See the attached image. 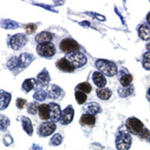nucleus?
Returning <instances> with one entry per match:
<instances>
[{"mask_svg": "<svg viewBox=\"0 0 150 150\" xmlns=\"http://www.w3.org/2000/svg\"><path fill=\"white\" fill-rule=\"evenodd\" d=\"M116 147L118 150H128L132 145V137L129 133L120 131L117 133L115 140Z\"/></svg>", "mask_w": 150, "mask_h": 150, "instance_id": "obj_2", "label": "nucleus"}, {"mask_svg": "<svg viewBox=\"0 0 150 150\" xmlns=\"http://www.w3.org/2000/svg\"><path fill=\"white\" fill-rule=\"evenodd\" d=\"M138 136H139L140 138H142V139H149V137H150V132L148 131L146 128H144V129H143V131L138 134Z\"/></svg>", "mask_w": 150, "mask_h": 150, "instance_id": "obj_37", "label": "nucleus"}, {"mask_svg": "<svg viewBox=\"0 0 150 150\" xmlns=\"http://www.w3.org/2000/svg\"><path fill=\"white\" fill-rule=\"evenodd\" d=\"M37 53L42 57L50 58L55 54V47L52 43L39 44L37 47Z\"/></svg>", "mask_w": 150, "mask_h": 150, "instance_id": "obj_6", "label": "nucleus"}, {"mask_svg": "<svg viewBox=\"0 0 150 150\" xmlns=\"http://www.w3.org/2000/svg\"><path fill=\"white\" fill-rule=\"evenodd\" d=\"M46 96H47V94H46V92H45L44 90L39 89L34 93L33 98L35 100H37V101H43L45 98H46Z\"/></svg>", "mask_w": 150, "mask_h": 150, "instance_id": "obj_31", "label": "nucleus"}, {"mask_svg": "<svg viewBox=\"0 0 150 150\" xmlns=\"http://www.w3.org/2000/svg\"><path fill=\"white\" fill-rule=\"evenodd\" d=\"M62 141H63L62 135H61L60 133H56V134H54V135L53 136V137L51 138V140H50V144H51L52 146H56L61 145Z\"/></svg>", "mask_w": 150, "mask_h": 150, "instance_id": "obj_33", "label": "nucleus"}, {"mask_svg": "<svg viewBox=\"0 0 150 150\" xmlns=\"http://www.w3.org/2000/svg\"><path fill=\"white\" fill-rule=\"evenodd\" d=\"M18 68H26L34 60V56L30 53H23L18 57Z\"/></svg>", "mask_w": 150, "mask_h": 150, "instance_id": "obj_12", "label": "nucleus"}, {"mask_svg": "<svg viewBox=\"0 0 150 150\" xmlns=\"http://www.w3.org/2000/svg\"><path fill=\"white\" fill-rule=\"evenodd\" d=\"M133 81V76L129 73H125L120 77V83L122 85V87H127L131 84Z\"/></svg>", "mask_w": 150, "mask_h": 150, "instance_id": "obj_26", "label": "nucleus"}, {"mask_svg": "<svg viewBox=\"0 0 150 150\" xmlns=\"http://www.w3.org/2000/svg\"><path fill=\"white\" fill-rule=\"evenodd\" d=\"M39 104L37 102H32V103H30L28 105V108H27V110L30 114H32V115H35L37 113V111L39 110Z\"/></svg>", "mask_w": 150, "mask_h": 150, "instance_id": "obj_34", "label": "nucleus"}, {"mask_svg": "<svg viewBox=\"0 0 150 150\" xmlns=\"http://www.w3.org/2000/svg\"><path fill=\"white\" fill-rule=\"evenodd\" d=\"M119 95L122 97H126L128 95H131L134 93V86L129 85L127 87H122L118 90Z\"/></svg>", "mask_w": 150, "mask_h": 150, "instance_id": "obj_28", "label": "nucleus"}, {"mask_svg": "<svg viewBox=\"0 0 150 150\" xmlns=\"http://www.w3.org/2000/svg\"><path fill=\"white\" fill-rule=\"evenodd\" d=\"M27 104V100L26 99H23V98H18L17 101H16V106L19 108V109H22L25 105Z\"/></svg>", "mask_w": 150, "mask_h": 150, "instance_id": "obj_38", "label": "nucleus"}, {"mask_svg": "<svg viewBox=\"0 0 150 150\" xmlns=\"http://www.w3.org/2000/svg\"><path fill=\"white\" fill-rule=\"evenodd\" d=\"M56 129L55 123L53 121H46L43 122L38 128V134L42 137H46L53 133Z\"/></svg>", "mask_w": 150, "mask_h": 150, "instance_id": "obj_8", "label": "nucleus"}, {"mask_svg": "<svg viewBox=\"0 0 150 150\" xmlns=\"http://www.w3.org/2000/svg\"><path fill=\"white\" fill-rule=\"evenodd\" d=\"M38 6H42V8H44V9H49V10H52V11H54V12H56L52 6H45V5H43V4H41V5H38Z\"/></svg>", "mask_w": 150, "mask_h": 150, "instance_id": "obj_39", "label": "nucleus"}, {"mask_svg": "<svg viewBox=\"0 0 150 150\" xmlns=\"http://www.w3.org/2000/svg\"><path fill=\"white\" fill-rule=\"evenodd\" d=\"M95 67L100 70V72L109 76V77H112L117 73V67L116 65L106 60H98L95 62Z\"/></svg>", "mask_w": 150, "mask_h": 150, "instance_id": "obj_1", "label": "nucleus"}, {"mask_svg": "<svg viewBox=\"0 0 150 150\" xmlns=\"http://www.w3.org/2000/svg\"><path fill=\"white\" fill-rule=\"evenodd\" d=\"M146 49L148 50V52H150V43L146 44Z\"/></svg>", "mask_w": 150, "mask_h": 150, "instance_id": "obj_43", "label": "nucleus"}, {"mask_svg": "<svg viewBox=\"0 0 150 150\" xmlns=\"http://www.w3.org/2000/svg\"><path fill=\"white\" fill-rule=\"evenodd\" d=\"M36 84H37L36 80L31 79V78L30 79H27V80H25L22 83V89L25 91V92L29 93L30 91H31L33 88H35Z\"/></svg>", "mask_w": 150, "mask_h": 150, "instance_id": "obj_24", "label": "nucleus"}, {"mask_svg": "<svg viewBox=\"0 0 150 150\" xmlns=\"http://www.w3.org/2000/svg\"><path fill=\"white\" fill-rule=\"evenodd\" d=\"M146 22H147V23H148V25H149V27H150V12L147 14V16H146Z\"/></svg>", "mask_w": 150, "mask_h": 150, "instance_id": "obj_41", "label": "nucleus"}, {"mask_svg": "<svg viewBox=\"0 0 150 150\" xmlns=\"http://www.w3.org/2000/svg\"><path fill=\"white\" fill-rule=\"evenodd\" d=\"M21 122H22V127L24 129V131L29 135H32V133H33V127H32V123L30 120L27 118V117L23 116L21 118Z\"/></svg>", "mask_w": 150, "mask_h": 150, "instance_id": "obj_22", "label": "nucleus"}, {"mask_svg": "<svg viewBox=\"0 0 150 150\" xmlns=\"http://www.w3.org/2000/svg\"><path fill=\"white\" fill-rule=\"evenodd\" d=\"M142 65L144 69L150 70V52H146L143 56V60H142Z\"/></svg>", "mask_w": 150, "mask_h": 150, "instance_id": "obj_32", "label": "nucleus"}, {"mask_svg": "<svg viewBox=\"0 0 150 150\" xmlns=\"http://www.w3.org/2000/svg\"><path fill=\"white\" fill-rule=\"evenodd\" d=\"M75 96H76V100L77 102V104H79V105H82L85 102L87 101L88 99V96L87 95L83 93V92H80V91H76L75 92Z\"/></svg>", "mask_w": 150, "mask_h": 150, "instance_id": "obj_29", "label": "nucleus"}, {"mask_svg": "<svg viewBox=\"0 0 150 150\" xmlns=\"http://www.w3.org/2000/svg\"><path fill=\"white\" fill-rule=\"evenodd\" d=\"M74 108L72 106H67L66 108L64 109V111L62 112L61 118H60V122L63 125H67L73 121L74 118Z\"/></svg>", "mask_w": 150, "mask_h": 150, "instance_id": "obj_9", "label": "nucleus"}, {"mask_svg": "<svg viewBox=\"0 0 150 150\" xmlns=\"http://www.w3.org/2000/svg\"><path fill=\"white\" fill-rule=\"evenodd\" d=\"M67 60L73 65L75 69H78L83 67L85 64L87 63V57L84 54L80 53V52H73V53L67 54L66 56Z\"/></svg>", "mask_w": 150, "mask_h": 150, "instance_id": "obj_3", "label": "nucleus"}, {"mask_svg": "<svg viewBox=\"0 0 150 150\" xmlns=\"http://www.w3.org/2000/svg\"><path fill=\"white\" fill-rule=\"evenodd\" d=\"M81 25H87V26H89L90 23H89L88 22H81Z\"/></svg>", "mask_w": 150, "mask_h": 150, "instance_id": "obj_42", "label": "nucleus"}, {"mask_svg": "<svg viewBox=\"0 0 150 150\" xmlns=\"http://www.w3.org/2000/svg\"><path fill=\"white\" fill-rule=\"evenodd\" d=\"M49 108H50V120L51 121L55 122L60 121L62 111L60 106L57 105L55 103H50L49 104Z\"/></svg>", "mask_w": 150, "mask_h": 150, "instance_id": "obj_10", "label": "nucleus"}, {"mask_svg": "<svg viewBox=\"0 0 150 150\" xmlns=\"http://www.w3.org/2000/svg\"><path fill=\"white\" fill-rule=\"evenodd\" d=\"M27 42H28L27 36L23 34H18L13 35L10 38V47L12 49L18 50L22 48L24 45L27 44Z\"/></svg>", "mask_w": 150, "mask_h": 150, "instance_id": "obj_7", "label": "nucleus"}, {"mask_svg": "<svg viewBox=\"0 0 150 150\" xmlns=\"http://www.w3.org/2000/svg\"><path fill=\"white\" fill-rule=\"evenodd\" d=\"M149 142H150V137H149Z\"/></svg>", "mask_w": 150, "mask_h": 150, "instance_id": "obj_45", "label": "nucleus"}, {"mask_svg": "<svg viewBox=\"0 0 150 150\" xmlns=\"http://www.w3.org/2000/svg\"><path fill=\"white\" fill-rule=\"evenodd\" d=\"M97 95L102 100H108L112 96V91L109 88H99L97 90Z\"/></svg>", "mask_w": 150, "mask_h": 150, "instance_id": "obj_23", "label": "nucleus"}, {"mask_svg": "<svg viewBox=\"0 0 150 150\" xmlns=\"http://www.w3.org/2000/svg\"><path fill=\"white\" fill-rule=\"evenodd\" d=\"M38 111L40 119L43 121H47L50 119V108L49 105H47V104H42V105H40Z\"/></svg>", "mask_w": 150, "mask_h": 150, "instance_id": "obj_19", "label": "nucleus"}, {"mask_svg": "<svg viewBox=\"0 0 150 150\" xmlns=\"http://www.w3.org/2000/svg\"><path fill=\"white\" fill-rule=\"evenodd\" d=\"M147 95L150 96V87H149V89L147 90Z\"/></svg>", "mask_w": 150, "mask_h": 150, "instance_id": "obj_44", "label": "nucleus"}, {"mask_svg": "<svg viewBox=\"0 0 150 150\" xmlns=\"http://www.w3.org/2000/svg\"><path fill=\"white\" fill-rule=\"evenodd\" d=\"M91 90H92V87H91V85L87 83V82H85V83H79L78 85L76 86V91H80V92H83L85 94H88L91 92Z\"/></svg>", "mask_w": 150, "mask_h": 150, "instance_id": "obj_27", "label": "nucleus"}, {"mask_svg": "<svg viewBox=\"0 0 150 150\" xmlns=\"http://www.w3.org/2000/svg\"><path fill=\"white\" fill-rule=\"evenodd\" d=\"M53 35L49 32H42L39 34L36 35L35 41L39 44H45V43H51Z\"/></svg>", "mask_w": 150, "mask_h": 150, "instance_id": "obj_18", "label": "nucleus"}, {"mask_svg": "<svg viewBox=\"0 0 150 150\" xmlns=\"http://www.w3.org/2000/svg\"><path fill=\"white\" fill-rule=\"evenodd\" d=\"M10 121L6 116L0 115V131H5V130L9 126Z\"/></svg>", "mask_w": 150, "mask_h": 150, "instance_id": "obj_30", "label": "nucleus"}, {"mask_svg": "<svg viewBox=\"0 0 150 150\" xmlns=\"http://www.w3.org/2000/svg\"><path fill=\"white\" fill-rule=\"evenodd\" d=\"M32 150H42L41 146H39L37 145H33V146H32Z\"/></svg>", "mask_w": 150, "mask_h": 150, "instance_id": "obj_40", "label": "nucleus"}, {"mask_svg": "<svg viewBox=\"0 0 150 150\" xmlns=\"http://www.w3.org/2000/svg\"><path fill=\"white\" fill-rule=\"evenodd\" d=\"M25 30H26V32H27L28 34H33V32L37 30V26H36V24L30 23V24L25 26Z\"/></svg>", "mask_w": 150, "mask_h": 150, "instance_id": "obj_36", "label": "nucleus"}, {"mask_svg": "<svg viewBox=\"0 0 150 150\" xmlns=\"http://www.w3.org/2000/svg\"><path fill=\"white\" fill-rule=\"evenodd\" d=\"M96 118L94 115L90 114H83L80 118V124L81 125H87V126H93L95 124Z\"/></svg>", "mask_w": 150, "mask_h": 150, "instance_id": "obj_20", "label": "nucleus"}, {"mask_svg": "<svg viewBox=\"0 0 150 150\" xmlns=\"http://www.w3.org/2000/svg\"><path fill=\"white\" fill-rule=\"evenodd\" d=\"M92 80L99 88H104V86H105L107 83L106 78L104 77V75L100 73V71H95L92 74Z\"/></svg>", "mask_w": 150, "mask_h": 150, "instance_id": "obj_16", "label": "nucleus"}, {"mask_svg": "<svg viewBox=\"0 0 150 150\" xmlns=\"http://www.w3.org/2000/svg\"><path fill=\"white\" fill-rule=\"evenodd\" d=\"M50 75L48 73V71L46 70V69H44L41 73H39L37 75V79H36V83L37 84H39L40 86L45 87L47 86L49 83H50Z\"/></svg>", "mask_w": 150, "mask_h": 150, "instance_id": "obj_13", "label": "nucleus"}, {"mask_svg": "<svg viewBox=\"0 0 150 150\" xmlns=\"http://www.w3.org/2000/svg\"><path fill=\"white\" fill-rule=\"evenodd\" d=\"M84 111H86L87 114H90V115H95L101 112V107L96 102H90L88 104H87L86 106L83 108Z\"/></svg>", "mask_w": 150, "mask_h": 150, "instance_id": "obj_15", "label": "nucleus"}, {"mask_svg": "<svg viewBox=\"0 0 150 150\" xmlns=\"http://www.w3.org/2000/svg\"><path fill=\"white\" fill-rule=\"evenodd\" d=\"M125 125H126V129H127L128 133L134 134V135H138L143 131V129L145 128L143 122L136 118L127 119Z\"/></svg>", "mask_w": 150, "mask_h": 150, "instance_id": "obj_4", "label": "nucleus"}, {"mask_svg": "<svg viewBox=\"0 0 150 150\" xmlns=\"http://www.w3.org/2000/svg\"><path fill=\"white\" fill-rule=\"evenodd\" d=\"M80 47L76 41L71 38H66L63 39L60 43V49L64 52V53L69 54L73 53V52H77L79 50Z\"/></svg>", "mask_w": 150, "mask_h": 150, "instance_id": "obj_5", "label": "nucleus"}, {"mask_svg": "<svg viewBox=\"0 0 150 150\" xmlns=\"http://www.w3.org/2000/svg\"><path fill=\"white\" fill-rule=\"evenodd\" d=\"M0 26L4 29H16L18 27V24L14 21H11V19H3L0 22Z\"/></svg>", "mask_w": 150, "mask_h": 150, "instance_id": "obj_25", "label": "nucleus"}, {"mask_svg": "<svg viewBox=\"0 0 150 150\" xmlns=\"http://www.w3.org/2000/svg\"><path fill=\"white\" fill-rule=\"evenodd\" d=\"M64 91L56 84H52L48 89V96L52 99H57L63 95Z\"/></svg>", "mask_w": 150, "mask_h": 150, "instance_id": "obj_17", "label": "nucleus"}, {"mask_svg": "<svg viewBox=\"0 0 150 150\" xmlns=\"http://www.w3.org/2000/svg\"><path fill=\"white\" fill-rule=\"evenodd\" d=\"M56 67L59 69L60 70L64 71V72H73L75 70V68L73 67V65L71 64L66 57L61 58L56 62Z\"/></svg>", "mask_w": 150, "mask_h": 150, "instance_id": "obj_11", "label": "nucleus"}, {"mask_svg": "<svg viewBox=\"0 0 150 150\" xmlns=\"http://www.w3.org/2000/svg\"><path fill=\"white\" fill-rule=\"evenodd\" d=\"M11 100V95L4 90H0V110H4L8 107Z\"/></svg>", "mask_w": 150, "mask_h": 150, "instance_id": "obj_14", "label": "nucleus"}, {"mask_svg": "<svg viewBox=\"0 0 150 150\" xmlns=\"http://www.w3.org/2000/svg\"><path fill=\"white\" fill-rule=\"evenodd\" d=\"M138 35L143 40H149L150 39V27L146 24L140 25L138 28Z\"/></svg>", "mask_w": 150, "mask_h": 150, "instance_id": "obj_21", "label": "nucleus"}, {"mask_svg": "<svg viewBox=\"0 0 150 150\" xmlns=\"http://www.w3.org/2000/svg\"><path fill=\"white\" fill-rule=\"evenodd\" d=\"M8 67L10 70H14L17 68H18V57H12L11 60L8 62Z\"/></svg>", "mask_w": 150, "mask_h": 150, "instance_id": "obj_35", "label": "nucleus"}]
</instances>
